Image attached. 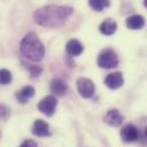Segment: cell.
Here are the masks:
<instances>
[{"label": "cell", "instance_id": "13", "mask_svg": "<svg viewBox=\"0 0 147 147\" xmlns=\"http://www.w3.org/2000/svg\"><path fill=\"white\" fill-rule=\"evenodd\" d=\"M145 25V18L141 15H132L126 18V26L131 30H139Z\"/></svg>", "mask_w": 147, "mask_h": 147}, {"label": "cell", "instance_id": "1", "mask_svg": "<svg viewBox=\"0 0 147 147\" xmlns=\"http://www.w3.org/2000/svg\"><path fill=\"white\" fill-rule=\"evenodd\" d=\"M72 11L74 9L69 6L48 5L37 9L33 14V17L36 23H38L39 25L55 28L63 25L72 14Z\"/></svg>", "mask_w": 147, "mask_h": 147}, {"label": "cell", "instance_id": "15", "mask_svg": "<svg viewBox=\"0 0 147 147\" xmlns=\"http://www.w3.org/2000/svg\"><path fill=\"white\" fill-rule=\"evenodd\" d=\"M88 5L93 10L101 11L105 8L110 6V1H108V0H91V1H88Z\"/></svg>", "mask_w": 147, "mask_h": 147}, {"label": "cell", "instance_id": "18", "mask_svg": "<svg viewBox=\"0 0 147 147\" xmlns=\"http://www.w3.org/2000/svg\"><path fill=\"white\" fill-rule=\"evenodd\" d=\"M20 147H38V146H37V144H36L33 140L28 139V140L23 141V142H22V145H21Z\"/></svg>", "mask_w": 147, "mask_h": 147}, {"label": "cell", "instance_id": "12", "mask_svg": "<svg viewBox=\"0 0 147 147\" xmlns=\"http://www.w3.org/2000/svg\"><path fill=\"white\" fill-rule=\"evenodd\" d=\"M33 95H34V88L32 86H29V85L28 86H24L23 88H21L20 91H17L16 94H15L17 101L21 102V103H26V101L30 98H32Z\"/></svg>", "mask_w": 147, "mask_h": 147}, {"label": "cell", "instance_id": "10", "mask_svg": "<svg viewBox=\"0 0 147 147\" xmlns=\"http://www.w3.org/2000/svg\"><path fill=\"white\" fill-rule=\"evenodd\" d=\"M65 51L70 56H78L83 53L84 46L77 40V39H71L67 42L65 45Z\"/></svg>", "mask_w": 147, "mask_h": 147}, {"label": "cell", "instance_id": "20", "mask_svg": "<svg viewBox=\"0 0 147 147\" xmlns=\"http://www.w3.org/2000/svg\"><path fill=\"white\" fill-rule=\"evenodd\" d=\"M145 136H146V138H147V126H146V129H145Z\"/></svg>", "mask_w": 147, "mask_h": 147}, {"label": "cell", "instance_id": "11", "mask_svg": "<svg viewBox=\"0 0 147 147\" xmlns=\"http://www.w3.org/2000/svg\"><path fill=\"white\" fill-rule=\"evenodd\" d=\"M67 90H68V86H67V84L62 79L54 78L51 82V91H52L53 94H55L57 96H62V95L65 94Z\"/></svg>", "mask_w": 147, "mask_h": 147}, {"label": "cell", "instance_id": "19", "mask_svg": "<svg viewBox=\"0 0 147 147\" xmlns=\"http://www.w3.org/2000/svg\"><path fill=\"white\" fill-rule=\"evenodd\" d=\"M144 6L147 8V0H146V1H144Z\"/></svg>", "mask_w": 147, "mask_h": 147}, {"label": "cell", "instance_id": "5", "mask_svg": "<svg viewBox=\"0 0 147 147\" xmlns=\"http://www.w3.org/2000/svg\"><path fill=\"white\" fill-rule=\"evenodd\" d=\"M56 105H57V101H56V98L54 95H47L45 98H42L39 103H38V109L47 115V116H52L55 111V108H56Z\"/></svg>", "mask_w": 147, "mask_h": 147}, {"label": "cell", "instance_id": "6", "mask_svg": "<svg viewBox=\"0 0 147 147\" xmlns=\"http://www.w3.org/2000/svg\"><path fill=\"white\" fill-rule=\"evenodd\" d=\"M121 138L124 142H133L139 138V131L134 125L126 124L121 129Z\"/></svg>", "mask_w": 147, "mask_h": 147}, {"label": "cell", "instance_id": "14", "mask_svg": "<svg viewBox=\"0 0 147 147\" xmlns=\"http://www.w3.org/2000/svg\"><path fill=\"white\" fill-rule=\"evenodd\" d=\"M116 29H117V24H116V22H115L114 20H111V18L105 20V21L100 24V26H99L100 32L103 33V34H106V36H110V34L115 33Z\"/></svg>", "mask_w": 147, "mask_h": 147}, {"label": "cell", "instance_id": "17", "mask_svg": "<svg viewBox=\"0 0 147 147\" xmlns=\"http://www.w3.org/2000/svg\"><path fill=\"white\" fill-rule=\"evenodd\" d=\"M29 71H30V75H31V77L32 78H34V77H38L40 74H41V68L40 67H37V65H32V67H30L29 68Z\"/></svg>", "mask_w": 147, "mask_h": 147}, {"label": "cell", "instance_id": "3", "mask_svg": "<svg viewBox=\"0 0 147 147\" xmlns=\"http://www.w3.org/2000/svg\"><path fill=\"white\" fill-rule=\"evenodd\" d=\"M98 65L103 69H111L118 65V57L114 49L106 48L98 55Z\"/></svg>", "mask_w": 147, "mask_h": 147}, {"label": "cell", "instance_id": "4", "mask_svg": "<svg viewBox=\"0 0 147 147\" xmlns=\"http://www.w3.org/2000/svg\"><path fill=\"white\" fill-rule=\"evenodd\" d=\"M77 90L83 98H91L94 94L95 85L91 79L85 78V77H80L77 80Z\"/></svg>", "mask_w": 147, "mask_h": 147}, {"label": "cell", "instance_id": "8", "mask_svg": "<svg viewBox=\"0 0 147 147\" xmlns=\"http://www.w3.org/2000/svg\"><path fill=\"white\" fill-rule=\"evenodd\" d=\"M123 83H124V79H123V76L121 72H111L105 78L106 86L109 88H113V90L121 87L123 85Z\"/></svg>", "mask_w": 147, "mask_h": 147}, {"label": "cell", "instance_id": "2", "mask_svg": "<svg viewBox=\"0 0 147 147\" xmlns=\"http://www.w3.org/2000/svg\"><path fill=\"white\" fill-rule=\"evenodd\" d=\"M21 53L31 61H40L45 54V47L34 32L25 34L20 45Z\"/></svg>", "mask_w": 147, "mask_h": 147}, {"label": "cell", "instance_id": "7", "mask_svg": "<svg viewBox=\"0 0 147 147\" xmlns=\"http://www.w3.org/2000/svg\"><path fill=\"white\" fill-rule=\"evenodd\" d=\"M123 119L124 118H123L122 114L117 109H109L103 117V121L108 125H113V126H119L122 124Z\"/></svg>", "mask_w": 147, "mask_h": 147}, {"label": "cell", "instance_id": "9", "mask_svg": "<svg viewBox=\"0 0 147 147\" xmlns=\"http://www.w3.org/2000/svg\"><path fill=\"white\" fill-rule=\"evenodd\" d=\"M32 133L37 137H47L49 136V125L42 119H37L32 125Z\"/></svg>", "mask_w": 147, "mask_h": 147}, {"label": "cell", "instance_id": "16", "mask_svg": "<svg viewBox=\"0 0 147 147\" xmlns=\"http://www.w3.org/2000/svg\"><path fill=\"white\" fill-rule=\"evenodd\" d=\"M0 75H1V84L2 85H7V84H9L11 82V74H10L9 70L1 69Z\"/></svg>", "mask_w": 147, "mask_h": 147}]
</instances>
